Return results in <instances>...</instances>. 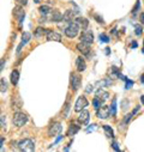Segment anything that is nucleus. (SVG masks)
I'll return each instance as SVG.
<instances>
[{
	"label": "nucleus",
	"instance_id": "nucleus-1",
	"mask_svg": "<svg viewBox=\"0 0 144 152\" xmlns=\"http://www.w3.org/2000/svg\"><path fill=\"white\" fill-rule=\"evenodd\" d=\"M78 31H79V25L76 22H71L65 29V35L68 39H73V37L78 35Z\"/></svg>",
	"mask_w": 144,
	"mask_h": 152
},
{
	"label": "nucleus",
	"instance_id": "nucleus-2",
	"mask_svg": "<svg viewBox=\"0 0 144 152\" xmlns=\"http://www.w3.org/2000/svg\"><path fill=\"white\" fill-rule=\"evenodd\" d=\"M12 122H13V125L17 126V127H22V126H24V125L28 122V116H26V114L21 113V111L15 113V115H13V118H12Z\"/></svg>",
	"mask_w": 144,
	"mask_h": 152
},
{
	"label": "nucleus",
	"instance_id": "nucleus-3",
	"mask_svg": "<svg viewBox=\"0 0 144 152\" xmlns=\"http://www.w3.org/2000/svg\"><path fill=\"white\" fill-rule=\"evenodd\" d=\"M17 147L21 151H25V152H32L35 150V145H34V141L31 139H24V140L19 141Z\"/></svg>",
	"mask_w": 144,
	"mask_h": 152
},
{
	"label": "nucleus",
	"instance_id": "nucleus-4",
	"mask_svg": "<svg viewBox=\"0 0 144 152\" xmlns=\"http://www.w3.org/2000/svg\"><path fill=\"white\" fill-rule=\"evenodd\" d=\"M79 40H81V42L91 45V43L94 42V35H93V32H91L90 30H87V29H85V30L82 32V35H81V37H79Z\"/></svg>",
	"mask_w": 144,
	"mask_h": 152
},
{
	"label": "nucleus",
	"instance_id": "nucleus-5",
	"mask_svg": "<svg viewBox=\"0 0 144 152\" xmlns=\"http://www.w3.org/2000/svg\"><path fill=\"white\" fill-rule=\"evenodd\" d=\"M85 107H88V99L84 96H81L77 98L76 103H75V111L81 113Z\"/></svg>",
	"mask_w": 144,
	"mask_h": 152
},
{
	"label": "nucleus",
	"instance_id": "nucleus-6",
	"mask_svg": "<svg viewBox=\"0 0 144 152\" xmlns=\"http://www.w3.org/2000/svg\"><path fill=\"white\" fill-rule=\"evenodd\" d=\"M61 129H62V126H61L60 122H53L48 128V135L55 137L61 132Z\"/></svg>",
	"mask_w": 144,
	"mask_h": 152
},
{
	"label": "nucleus",
	"instance_id": "nucleus-7",
	"mask_svg": "<svg viewBox=\"0 0 144 152\" xmlns=\"http://www.w3.org/2000/svg\"><path fill=\"white\" fill-rule=\"evenodd\" d=\"M71 86L72 89H73V91H77L79 88H81V84H82V80H81V77L78 74H75V73H72L71 74Z\"/></svg>",
	"mask_w": 144,
	"mask_h": 152
},
{
	"label": "nucleus",
	"instance_id": "nucleus-8",
	"mask_svg": "<svg viewBox=\"0 0 144 152\" xmlns=\"http://www.w3.org/2000/svg\"><path fill=\"white\" fill-rule=\"evenodd\" d=\"M109 114H112L111 111V107H107V105H102L98 110H97V118L98 119H107L109 116Z\"/></svg>",
	"mask_w": 144,
	"mask_h": 152
},
{
	"label": "nucleus",
	"instance_id": "nucleus-9",
	"mask_svg": "<svg viewBox=\"0 0 144 152\" xmlns=\"http://www.w3.org/2000/svg\"><path fill=\"white\" fill-rule=\"evenodd\" d=\"M46 37H47V41H55V42H60L61 41V35L55 32V31H52V30H49L47 32Z\"/></svg>",
	"mask_w": 144,
	"mask_h": 152
},
{
	"label": "nucleus",
	"instance_id": "nucleus-10",
	"mask_svg": "<svg viewBox=\"0 0 144 152\" xmlns=\"http://www.w3.org/2000/svg\"><path fill=\"white\" fill-rule=\"evenodd\" d=\"M13 13H15V16L18 18V23H19V25H22L23 19H24V17H25V13H24V11L22 10V7H21V6H16L15 10H13Z\"/></svg>",
	"mask_w": 144,
	"mask_h": 152
},
{
	"label": "nucleus",
	"instance_id": "nucleus-11",
	"mask_svg": "<svg viewBox=\"0 0 144 152\" xmlns=\"http://www.w3.org/2000/svg\"><path fill=\"white\" fill-rule=\"evenodd\" d=\"M77 49L78 52H81L83 55H89L90 54V45L88 43H84V42H81L77 45Z\"/></svg>",
	"mask_w": 144,
	"mask_h": 152
},
{
	"label": "nucleus",
	"instance_id": "nucleus-12",
	"mask_svg": "<svg viewBox=\"0 0 144 152\" xmlns=\"http://www.w3.org/2000/svg\"><path fill=\"white\" fill-rule=\"evenodd\" d=\"M90 114H89V111L88 110H82L81 111V114H79V116H78V121H79V124H83V125H87L88 122H89V116Z\"/></svg>",
	"mask_w": 144,
	"mask_h": 152
},
{
	"label": "nucleus",
	"instance_id": "nucleus-13",
	"mask_svg": "<svg viewBox=\"0 0 144 152\" xmlns=\"http://www.w3.org/2000/svg\"><path fill=\"white\" fill-rule=\"evenodd\" d=\"M62 19V15L58 11V10H52L51 11V13H49V20H52V22H60Z\"/></svg>",
	"mask_w": 144,
	"mask_h": 152
},
{
	"label": "nucleus",
	"instance_id": "nucleus-14",
	"mask_svg": "<svg viewBox=\"0 0 144 152\" xmlns=\"http://www.w3.org/2000/svg\"><path fill=\"white\" fill-rule=\"evenodd\" d=\"M75 15H76L75 11L67 10V11L62 15V20H64V22H68V23H71L72 20H75Z\"/></svg>",
	"mask_w": 144,
	"mask_h": 152
},
{
	"label": "nucleus",
	"instance_id": "nucleus-15",
	"mask_svg": "<svg viewBox=\"0 0 144 152\" xmlns=\"http://www.w3.org/2000/svg\"><path fill=\"white\" fill-rule=\"evenodd\" d=\"M95 97H97L102 103H104V102L108 99V97H109V94H108L107 91H104V90H102V89H98Z\"/></svg>",
	"mask_w": 144,
	"mask_h": 152
},
{
	"label": "nucleus",
	"instance_id": "nucleus-16",
	"mask_svg": "<svg viewBox=\"0 0 144 152\" xmlns=\"http://www.w3.org/2000/svg\"><path fill=\"white\" fill-rule=\"evenodd\" d=\"M76 67H77V71H78V72L85 71L87 64H85V61H84V59H83L82 56H78V58H77V60H76Z\"/></svg>",
	"mask_w": 144,
	"mask_h": 152
},
{
	"label": "nucleus",
	"instance_id": "nucleus-17",
	"mask_svg": "<svg viewBox=\"0 0 144 152\" xmlns=\"http://www.w3.org/2000/svg\"><path fill=\"white\" fill-rule=\"evenodd\" d=\"M30 37H31V35H30L29 32H24V34H23V36H22V42H21V45H19V46H18V48H17V53H19V52L22 50L23 46H25V45L29 42Z\"/></svg>",
	"mask_w": 144,
	"mask_h": 152
},
{
	"label": "nucleus",
	"instance_id": "nucleus-18",
	"mask_svg": "<svg viewBox=\"0 0 144 152\" xmlns=\"http://www.w3.org/2000/svg\"><path fill=\"white\" fill-rule=\"evenodd\" d=\"M75 22L79 25V28H82L83 30H85V29H88V25H89V20L87 19V18H84V17H78V18H76L75 19Z\"/></svg>",
	"mask_w": 144,
	"mask_h": 152
},
{
	"label": "nucleus",
	"instance_id": "nucleus-19",
	"mask_svg": "<svg viewBox=\"0 0 144 152\" xmlns=\"http://www.w3.org/2000/svg\"><path fill=\"white\" fill-rule=\"evenodd\" d=\"M18 80H19V72L17 69H15V71L11 72V83L13 85H17Z\"/></svg>",
	"mask_w": 144,
	"mask_h": 152
},
{
	"label": "nucleus",
	"instance_id": "nucleus-20",
	"mask_svg": "<svg viewBox=\"0 0 144 152\" xmlns=\"http://www.w3.org/2000/svg\"><path fill=\"white\" fill-rule=\"evenodd\" d=\"M79 131V126H76V125H70L68 127V131H67V135H75L77 132Z\"/></svg>",
	"mask_w": 144,
	"mask_h": 152
},
{
	"label": "nucleus",
	"instance_id": "nucleus-21",
	"mask_svg": "<svg viewBox=\"0 0 144 152\" xmlns=\"http://www.w3.org/2000/svg\"><path fill=\"white\" fill-rule=\"evenodd\" d=\"M40 13L41 15H43V16H48L49 13H51V11H52V9L49 7V6H47V5H43V6H40Z\"/></svg>",
	"mask_w": 144,
	"mask_h": 152
},
{
	"label": "nucleus",
	"instance_id": "nucleus-22",
	"mask_svg": "<svg viewBox=\"0 0 144 152\" xmlns=\"http://www.w3.org/2000/svg\"><path fill=\"white\" fill-rule=\"evenodd\" d=\"M49 30H46V29H43V28H41V26H39L37 29L35 30V36L36 37H41L42 35H47V32H48Z\"/></svg>",
	"mask_w": 144,
	"mask_h": 152
},
{
	"label": "nucleus",
	"instance_id": "nucleus-23",
	"mask_svg": "<svg viewBox=\"0 0 144 152\" xmlns=\"http://www.w3.org/2000/svg\"><path fill=\"white\" fill-rule=\"evenodd\" d=\"M102 127H103V131L106 132V135H107V137H109V138H114V133H113V129H112L109 126L104 125V126H102Z\"/></svg>",
	"mask_w": 144,
	"mask_h": 152
},
{
	"label": "nucleus",
	"instance_id": "nucleus-24",
	"mask_svg": "<svg viewBox=\"0 0 144 152\" xmlns=\"http://www.w3.org/2000/svg\"><path fill=\"white\" fill-rule=\"evenodd\" d=\"M102 104H103V103H102L97 97H94V99H93V105H94V108H95L96 110H98Z\"/></svg>",
	"mask_w": 144,
	"mask_h": 152
},
{
	"label": "nucleus",
	"instance_id": "nucleus-25",
	"mask_svg": "<svg viewBox=\"0 0 144 152\" xmlns=\"http://www.w3.org/2000/svg\"><path fill=\"white\" fill-rule=\"evenodd\" d=\"M111 111H112V115H117V99L113 98L112 101V107H111Z\"/></svg>",
	"mask_w": 144,
	"mask_h": 152
},
{
	"label": "nucleus",
	"instance_id": "nucleus-26",
	"mask_svg": "<svg viewBox=\"0 0 144 152\" xmlns=\"http://www.w3.org/2000/svg\"><path fill=\"white\" fill-rule=\"evenodd\" d=\"M100 41H102L104 43H108V42H109V37H108L106 34H101L100 35Z\"/></svg>",
	"mask_w": 144,
	"mask_h": 152
},
{
	"label": "nucleus",
	"instance_id": "nucleus-27",
	"mask_svg": "<svg viewBox=\"0 0 144 152\" xmlns=\"http://www.w3.org/2000/svg\"><path fill=\"white\" fill-rule=\"evenodd\" d=\"M139 7H140V1H139V0H137V3H136V5H134V7L132 9V15H136V13L138 12Z\"/></svg>",
	"mask_w": 144,
	"mask_h": 152
},
{
	"label": "nucleus",
	"instance_id": "nucleus-28",
	"mask_svg": "<svg viewBox=\"0 0 144 152\" xmlns=\"http://www.w3.org/2000/svg\"><path fill=\"white\" fill-rule=\"evenodd\" d=\"M0 83H1V92H5V91L7 90V85H6L5 80H4V78H1V80H0Z\"/></svg>",
	"mask_w": 144,
	"mask_h": 152
},
{
	"label": "nucleus",
	"instance_id": "nucleus-29",
	"mask_svg": "<svg viewBox=\"0 0 144 152\" xmlns=\"http://www.w3.org/2000/svg\"><path fill=\"white\" fill-rule=\"evenodd\" d=\"M94 17H95V19H96L98 23H101V24H104V22H103V19H102V17H98L97 15H94Z\"/></svg>",
	"mask_w": 144,
	"mask_h": 152
},
{
	"label": "nucleus",
	"instance_id": "nucleus-30",
	"mask_svg": "<svg viewBox=\"0 0 144 152\" xmlns=\"http://www.w3.org/2000/svg\"><path fill=\"white\" fill-rule=\"evenodd\" d=\"M132 85H133V82H131V80H126V89H131Z\"/></svg>",
	"mask_w": 144,
	"mask_h": 152
},
{
	"label": "nucleus",
	"instance_id": "nucleus-31",
	"mask_svg": "<svg viewBox=\"0 0 144 152\" xmlns=\"http://www.w3.org/2000/svg\"><path fill=\"white\" fill-rule=\"evenodd\" d=\"M112 147H113L115 151H120V148H119V146H118V144H117L115 141H113V144H112Z\"/></svg>",
	"mask_w": 144,
	"mask_h": 152
},
{
	"label": "nucleus",
	"instance_id": "nucleus-32",
	"mask_svg": "<svg viewBox=\"0 0 144 152\" xmlns=\"http://www.w3.org/2000/svg\"><path fill=\"white\" fill-rule=\"evenodd\" d=\"M142 30H143V29H142L140 26H137V28H136V35H142Z\"/></svg>",
	"mask_w": 144,
	"mask_h": 152
},
{
	"label": "nucleus",
	"instance_id": "nucleus-33",
	"mask_svg": "<svg viewBox=\"0 0 144 152\" xmlns=\"http://www.w3.org/2000/svg\"><path fill=\"white\" fill-rule=\"evenodd\" d=\"M17 1H18L21 5H24V6L28 4V0H17Z\"/></svg>",
	"mask_w": 144,
	"mask_h": 152
},
{
	"label": "nucleus",
	"instance_id": "nucleus-34",
	"mask_svg": "<svg viewBox=\"0 0 144 152\" xmlns=\"http://www.w3.org/2000/svg\"><path fill=\"white\" fill-rule=\"evenodd\" d=\"M1 127H5V115H1Z\"/></svg>",
	"mask_w": 144,
	"mask_h": 152
},
{
	"label": "nucleus",
	"instance_id": "nucleus-35",
	"mask_svg": "<svg viewBox=\"0 0 144 152\" xmlns=\"http://www.w3.org/2000/svg\"><path fill=\"white\" fill-rule=\"evenodd\" d=\"M94 90V86L93 85H88V88H87V92H91Z\"/></svg>",
	"mask_w": 144,
	"mask_h": 152
},
{
	"label": "nucleus",
	"instance_id": "nucleus-36",
	"mask_svg": "<svg viewBox=\"0 0 144 152\" xmlns=\"http://www.w3.org/2000/svg\"><path fill=\"white\" fill-rule=\"evenodd\" d=\"M139 20H140L142 24H144V13H140V16H139Z\"/></svg>",
	"mask_w": 144,
	"mask_h": 152
},
{
	"label": "nucleus",
	"instance_id": "nucleus-37",
	"mask_svg": "<svg viewBox=\"0 0 144 152\" xmlns=\"http://www.w3.org/2000/svg\"><path fill=\"white\" fill-rule=\"evenodd\" d=\"M140 101H142V104H144V95L140 97Z\"/></svg>",
	"mask_w": 144,
	"mask_h": 152
},
{
	"label": "nucleus",
	"instance_id": "nucleus-38",
	"mask_svg": "<svg viewBox=\"0 0 144 152\" xmlns=\"http://www.w3.org/2000/svg\"><path fill=\"white\" fill-rule=\"evenodd\" d=\"M136 47H137V43H136V42H133V43H132V48H136Z\"/></svg>",
	"mask_w": 144,
	"mask_h": 152
},
{
	"label": "nucleus",
	"instance_id": "nucleus-39",
	"mask_svg": "<svg viewBox=\"0 0 144 152\" xmlns=\"http://www.w3.org/2000/svg\"><path fill=\"white\" fill-rule=\"evenodd\" d=\"M140 80H142V83H144V74L142 75V77H140Z\"/></svg>",
	"mask_w": 144,
	"mask_h": 152
},
{
	"label": "nucleus",
	"instance_id": "nucleus-40",
	"mask_svg": "<svg viewBox=\"0 0 144 152\" xmlns=\"http://www.w3.org/2000/svg\"><path fill=\"white\" fill-rule=\"evenodd\" d=\"M4 68V60H1V68H0V69H3Z\"/></svg>",
	"mask_w": 144,
	"mask_h": 152
},
{
	"label": "nucleus",
	"instance_id": "nucleus-41",
	"mask_svg": "<svg viewBox=\"0 0 144 152\" xmlns=\"http://www.w3.org/2000/svg\"><path fill=\"white\" fill-rule=\"evenodd\" d=\"M34 3H40V0H34Z\"/></svg>",
	"mask_w": 144,
	"mask_h": 152
},
{
	"label": "nucleus",
	"instance_id": "nucleus-42",
	"mask_svg": "<svg viewBox=\"0 0 144 152\" xmlns=\"http://www.w3.org/2000/svg\"><path fill=\"white\" fill-rule=\"evenodd\" d=\"M143 53H144V45H143Z\"/></svg>",
	"mask_w": 144,
	"mask_h": 152
}]
</instances>
